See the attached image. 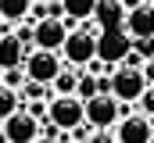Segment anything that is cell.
Segmentation results:
<instances>
[{"label":"cell","instance_id":"cell-27","mask_svg":"<svg viewBox=\"0 0 154 143\" xmlns=\"http://www.w3.org/2000/svg\"><path fill=\"white\" fill-rule=\"evenodd\" d=\"M0 32H7V22H4V18H0Z\"/></svg>","mask_w":154,"mask_h":143},{"label":"cell","instance_id":"cell-17","mask_svg":"<svg viewBox=\"0 0 154 143\" xmlns=\"http://www.w3.org/2000/svg\"><path fill=\"white\" fill-rule=\"evenodd\" d=\"M100 90H97V75H90V72H79V86H75V97L86 104L90 97H97Z\"/></svg>","mask_w":154,"mask_h":143},{"label":"cell","instance_id":"cell-12","mask_svg":"<svg viewBox=\"0 0 154 143\" xmlns=\"http://www.w3.org/2000/svg\"><path fill=\"white\" fill-rule=\"evenodd\" d=\"M104 29H122V22H125V7L118 4V0H97V14H93Z\"/></svg>","mask_w":154,"mask_h":143},{"label":"cell","instance_id":"cell-7","mask_svg":"<svg viewBox=\"0 0 154 143\" xmlns=\"http://www.w3.org/2000/svg\"><path fill=\"white\" fill-rule=\"evenodd\" d=\"M115 140L118 143H151L154 140V125L147 114H122L115 122Z\"/></svg>","mask_w":154,"mask_h":143},{"label":"cell","instance_id":"cell-8","mask_svg":"<svg viewBox=\"0 0 154 143\" xmlns=\"http://www.w3.org/2000/svg\"><path fill=\"white\" fill-rule=\"evenodd\" d=\"M68 32L72 29H65L61 18H43L32 29V47H39V50H61L65 39H68Z\"/></svg>","mask_w":154,"mask_h":143},{"label":"cell","instance_id":"cell-11","mask_svg":"<svg viewBox=\"0 0 154 143\" xmlns=\"http://www.w3.org/2000/svg\"><path fill=\"white\" fill-rule=\"evenodd\" d=\"M129 43H133V39L122 32V29H108V32L100 36V50H104V61L118 65V61L129 54ZM100 50H97V54H100Z\"/></svg>","mask_w":154,"mask_h":143},{"label":"cell","instance_id":"cell-14","mask_svg":"<svg viewBox=\"0 0 154 143\" xmlns=\"http://www.w3.org/2000/svg\"><path fill=\"white\" fill-rule=\"evenodd\" d=\"M75 86H79V72L75 68H61L50 82V93L54 97H75Z\"/></svg>","mask_w":154,"mask_h":143},{"label":"cell","instance_id":"cell-22","mask_svg":"<svg viewBox=\"0 0 154 143\" xmlns=\"http://www.w3.org/2000/svg\"><path fill=\"white\" fill-rule=\"evenodd\" d=\"M25 111H29L36 122H47V100H25Z\"/></svg>","mask_w":154,"mask_h":143},{"label":"cell","instance_id":"cell-6","mask_svg":"<svg viewBox=\"0 0 154 143\" xmlns=\"http://www.w3.org/2000/svg\"><path fill=\"white\" fill-rule=\"evenodd\" d=\"M97 50H100V39L86 36L82 29H72V32H68V39H65V47H61V57H65L68 65L82 68L90 57H97Z\"/></svg>","mask_w":154,"mask_h":143},{"label":"cell","instance_id":"cell-5","mask_svg":"<svg viewBox=\"0 0 154 143\" xmlns=\"http://www.w3.org/2000/svg\"><path fill=\"white\" fill-rule=\"evenodd\" d=\"M122 118V104L111 93H97L86 100V122L93 129H115V122Z\"/></svg>","mask_w":154,"mask_h":143},{"label":"cell","instance_id":"cell-3","mask_svg":"<svg viewBox=\"0 0 154 143\" xmlns=\"http://www.w3.org/2000/svg\"><path fill=\"white\" fill-rule=\"evenodd\" d=\"M47 122H54L61 132H72L86 122V104L79 97H50L47 100Z\"/></svg>","mask_w":154,"mask_h":143},{"label":"cell","instance_id":"cell-4","mask_svg":"<svg viewBox=\"0 0 154 143\" xmlns=\"http://www.w3.org/2000/svg\"><path fill=\"white\" fill-rule=\"evenodd\" d=\"M39 125L43 122H36L25 107H18L14 114H7L0 122V136H4V143H36L39 140Z\"/></svg>","mask_w":154,"mask_h":143},{"label":"cell","instance_id":"cell-21","mask_svg":"<svg viewBox=\"0 0 154 143\" xmlns=\"http://www.w3.org/2000/svg\"><path fill=\"white\" fill-rule=\"evenodd\" d=\"M4 86L22 90V86H25V68H22V65H18V68H7V72H4Z\"/></svg>","mask_w":154,"mask_h":143},{"label":"cell","instance_id":"cell-13","mask_svg":"<svg viewBox=\"0 0 154 143\" xmlns=\"http://www.w3.org/2000/svg\"><path fill=\"white\" fill-rule=\"evenodd\" d=\"M61 7H65V18L75 25L97 14V0H61Z\"/></svg>","mask_w":154,"mask_h":143},{"label":"cell","instance_id":"cell-15","mask_svg":"<svg viewBox=\"0 0 154 143\" xmlns=\"http://www.w3.org/2000/svg\"><path fill=\"white\" fill-rule=\"evenodd\" d=\"M29 4L32 0H0V18L7 25H18V22L29 18Z\"/></svg>","mask_w":154,"mask_h":143},{"label":"cell","instance_id":"cell-25","mask_svg":"<svg viewBox=\"0 0 154 143\" xmlns=\"http://www.w3.org/2000/svg\"><path fill=\"white\" fill-rule=\"evenodd\" d=\"M36 143H68V132H61V136H39Z\"/></svg>","mask_w":154,"mask_h":143},{"label":"cell","instance_id":"cell-24","mask_svg":"<svg viewBox=\"0 0 154 143\" xmlns=\"http://www.w3.org/2000/svg\"><path fill=\"white\" fill-rule=\"evenodd\" d=\"M143 79L154 86V57H147V61H143Z\"/></svg>","mask_w":154,"mask_h":143},{"label":"cell","instance_id":"cell-19","mask_svg":"<svg viewBox=\"0 0 154 143\" xmlns=\"http://www.w3.org/2000/svg\"><path fill=\"white\" fill-rule=\"evenodd\" d=\"M129 50H133V54H140L143 61L154 57V36H140V39H133V43H129Z\"/></svg>","mask_w":154,"mask_h":143},{"label":"cell","instance_id":"cell-10","mask_svg":"<svg viewBox=\"0 0 154 143\" xmlns=\"http://www.w3.org/2000/svg\"><path fill=\"white\" fill-rule=\"evenodd\" d=\"M25 54H29V47L11 32V29L0 32V68H4V72H7V68H18V65L25 61Z\"/></svg>","mask_w":154,"mask_h":143},{"label":"cell","instance_id":"cell-2","mask_svg":"<svg viewBox=\"0 0 154 143\" xmlns=\"http://www.w3.org/2000/svg\"><path fill=\"white\" fill-rule=\"evenodd\" d=\"M22 68H25V79H32V82H54V75L65 68V57H61V50H39L32 47L29 54H25V61H22Z\"/></svg>","mask_w":154,"mask_h":143},{"label":"cell","instance_id":"cell-9","mask_svg":"<svg viewBox=\"0 0 154 143\" xmlns=\"http://www.w3.org/2000/svg\"><path fill=\"white\" fill-rule=\"evenodd\" d=\"M122 32L129 36V39H140V36H154V0H143L140 7L125 11Z\"/></svg>","mask_w":154,"mask_h":143},{"label":"cell","instance_id":"cell-16","mask_svg":"<svg viewBox=\"0 0 154 143\" xmlns=\"http://www.w3.org/2000/svg\"><path fill=\"white\" fill-rule=\"evenodd\" d=\"M18 107H22V93H18V90H11V86H4V82H0V122H4V118H7V114H14V111H18Z\"/></svg>","mask_w":154,"mask_h":143},{"label":"cell","instance_id":"cell-26","mask_svg":"<svg viewBox=\"0 0 154 143\" xmlns=\"http://www.w3.org/2000/svg\"><path fill=\"white\" fill-rule=\"evenodd\" d=\"M118 4H122V7H125V11H133V7H140V4H143V0H118Z\"/></svg>","mask_w":154,"mask_h":143},{"label":"cell","instance_id":"cell-20","mask_svg":"<svg viewBox=\"0 0 154 143\" xmlns=\"http://www.w3.org/2000/svg\"><path fill=\"white\" fill-rule=\"evenodd\" d=\"M136 111H140V114H147V118H154V86H147V90L140 93V100H136Z\"/></svg>","mask_w":154,"mask_h":143},{"label":"cell","instance_id":"cell-28","mask_svg":"<svg viewBox=\"0 0 154 143\" xmlns=\"http://www.w3.org/2000/svg\"><path fill=\"white\" fill-rule=\"evenodd\" d=\"M0 143H4V136H0Z\"/></svg>","mask_w":154,"mask_h":143},{"label":"cell","instance_id":"cell-18","mask_svg":"<svg viewBox=\"0 0 154 143\" xmlns=\"http://www.w3.org/2000/svg\"><path fill=\"white\" fill-rule=\"evenodd\" d=\"M18 93H22L25 100H50V97H54L47 82H32V79H25V86H22Z\"/></svg>","mask_w":154,"mask_h":143},{"label":"cell","instance_id":"cell-23","mask_svg":"<svg viewBox=\"0 0 154 143\" xmlns=\"http://www.w3.org/2000/svg\"><path fill=\"white\" fill-rule=\"evenodd\" d=\"M86 143H118V140H115V129H93V136Z\"/></svg>","mask_w":154,"mask_h":143},{"label":"cell","instance_id":"cell-1","mask_svg":"<svg viewBox=\"0 0 154 143\" xmlns=\"http://www.w3.org/2000/svg\"><path fill=\"white\" fill-rule=\"evenodd\" d=\"M147 86L151 82L143 79V68H129V65H115L111 68V97L118 104H136Z\"/></svg>","mask_w":154,"mask_h":143}]
</instances>
